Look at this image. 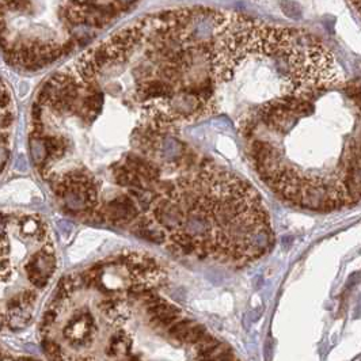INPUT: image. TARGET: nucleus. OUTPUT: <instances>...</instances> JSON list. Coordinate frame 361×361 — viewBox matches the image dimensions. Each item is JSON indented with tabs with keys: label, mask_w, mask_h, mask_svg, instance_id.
<instances>
[{
	"label": "nucleus",
	"mask_w": 361,
	"mask_h": 361,
	"mask_svg": "<svg viewBox=\"0 0 361 361\" xmlns=\"http://www.w3.org/2000/svg\"><path fill=\"white\" fill-rule=\"evenodd\" d=\"M1 219H3V215H1V213H0V220H1Z\"/></svg>",
	"instance_id": "aec40b11"
},
{
	"label": "nucleus",
	"mask_w": 361,
	"mask_h": 361,
	"mask_svg": "<svg viewBox=\"0 0 361 361\" xmlns=\"http://www.w3.org/2000/svg\"><path fill=\"white\" fill-rule=\"evenodd\" d=\"M30 319H32V315L22 307L15 309H8V325L14 330L26 327L27 325L30 323Z\"/></svg>",
	"instance_id": "39448f33"
},
{
	"label": "nucleus",
	"mask_w": 361,
	"mask_h": 361,
	"mask_svg": "<svg viewBox=\"0 0 361 361\" xmlns=\"http://www.w3.org/2000/svg\"><path fill=\"white\" fill-rule=\"evenodd\" d=\"M57 319V309H51L45 311V314L42 315V326L44 327H49V326H52L54 321Z\"/></svg>",
	"instance_id": "1a4fd4ad"
},
{
	"label": "nucleus",
	"mask_w": 361,
	"mask_h": 361,
	"mask_svg": "<svg viewBox=\"0 0 361 361\" xmlns=\"http://www.w3.org/2000/svg\"><path fill=\"white\" fill-rule=\"evenodd\" d=\"M0 234H1V225H0Z\"/></svg>",
	"instance_id": "412c9836"
},
{
	"label": "nucleus",
	"mask_w": 361,
	"mask_h": 361,
	"mask_svg": "<svg viewBox=\"0 0 361 361\" xmlns=\"http://www.w3.org/2000/svg\"><path fill=\"white\" fill-rule=\"evenodd\" d=\"M3 325H4V319H3V316L0 315V328L3 327Z\"/></svg>",
	"instance_id": "6ab92c4d"
},
{
	"label": "nucleus",
	"mask_w": 361,
	"mask_h": 361,
	"mask_svg": "<svg viewBox=\"0 0 361 361\" xmlns=\"http://www.w3.org/2000/svg\"><path fill=\"white\" fill-rule=\"evenodd\" d=\"M11 103V98H10V94L6 90V87L3 85V82L0 83V109H4L7 106Z\"/></svg>",
	"instance_id": "9b49d317"
},
{
	"label": "nucleus",
	"mask_w": 361,
	"mask_h": 361,
	"mask_svg": "<svg viewBox=\"0 0 361 361\" xmlns=\"http://www.w3.org/2000/svg\"><path fill=\"white\" fill-rule=\"evenodd\" d=\"M95 322L88 312L73 316L64 328V337L72 346H86L92 341Z\"/></svg>",
	"instance_id": "f03ea898"
},
{
	"label": "nucleus",
	"mask_w": 361,
	"mask_h": 361,
	"mask_svg": "<svg viewBox=\"0 0 361 361\" xmlns=\"http://www.w3.org/2000/svg\"><path fill=\"white\" fill-rule=\"evenodd\" d=\"M8 263H10L8 262V259H1V261H0V269L1 270L8 269Z\"/></svg>",
	"instance_id": "a211bd4d"
},
{
	"label": "nucleus",
	"mask_w": 361,
	"mask_h": 361,
	"mask_svg": "<svg viewBox=\"0 0 361 361\" xmlns=\"http://www.w3.org/2000/svg\"><path fill=\"white\" fill-rule=\"evenodd\" d=\"M42 349H44V352L48 355V357H51V359H54V360L63 359L61 348H60V345L57 342L52 341L49 338H44L42 340Z\"/></svg>",
	"instance_id": "0eeeda50"
},
{
	"label": "nucleus",
	"mask_w": 361,
	"mask_h": 361,
	"mask_svg": "<svg viewBox=\"0 0 361 361\" xmlns=\"http://www.w3.org/2000/svg\"><path fill=\"white\" fill-rule=\"evenodd\" d=\"M13 114L11 113H3L0 114V128H7L13 124Z\"/></svg>",
	"instance_id": "ddd939ff"
},
{
	"label": "nucleus",
	"mask_w": 361,
	"mask_h": 361,
	"mask_svg": "<svg viewBox=\"0 0 361 361\" xmlns=\"http://www.w3.org/2000/svg\"><path fill=\"white\" fill-rule=\"evenodd\" d=\"M32 117H33L34 121H41V117H42V105L38 103V102H34L33 106H32Z\"/></svg>",
	"instance_id": "f8f14e48"
},
{
	"label": "nucleus",
	"mask_w": 361,
	"mask_h": 361,
	"mask_svg": "<svg viewBox=\"0 0 361 361\" xmlns=\"http://www.w3.org/2000/svg\"><path fill=\"white\" fill-rule=\"evenodd\" d=\"M27 278L37 288H44L49 281V278L56 270V257L54 253H46L41 250L35 253L32 259L25 266Z\"/></svg>",
	"instance_id": "f257e3e1"
},
{
	"label": "nucleus",
	"mask_w": 361,
	"mask_h": 361,
	"mask_svg": "<svg viewBox=\"0 0 361 361\" xmlns=\"http://www.w3.org/2000/svg\"><path fill=\"white\" fill-rule=\"evenodd\" d=\"M94 1H95V0H69V4L83 10V8L88 7L91 3H94Z\"/></svg>",
	"instance_id": "4468645a"
},
{
	"label": "nucleus",
	"mask_w": 361,
	"mask_h": 361,
	"mask_svg": "<svg viewBox=\"0 0 361 361\" xmlns=\"http://www.w3.org/2000/svg\"><path fill=\"white\" fill-rule=\"evenodd\" d=\"M41 222H37L33 217H25L23 222L20 220V227H22V231L25 235H33L34 232L37 231L38 225H40Z\"/></svg>",
	"instance_id": "6e6552de"
},
{
	"label": "nucleus",
	"mask_w": 361,
	"mask_h": 361,
	"mask_svg": "<svg viewBox=\"0 0 361 361\" xmlns=\"http://www.w3.org/2000/svg\"><path fill=\"white\" fill-rule=\"evenodd\" d=\"M35 300H37V293L32 289H26L20 295V302H22V306H25V307H30Z\"/></svg>",
	"instance_id": "9d476101"
},
{
	"label": "nucleus",
	"mask_w": 361,
	"mask_h": 361,
	"mask_svg": "<svg viewBox=\"0 0 361 361\" xmlns=\"http://www.w3.org/2000/svg\"><path fill=\"white\" fill-rule=\"evenodd\" d=\"M30 148H32V155H33L34 163L41 164L44 162H48V155H46V150L45 145H44V141H42V138H34L32 136L30 138Z\"/></svg>",
	"instance_id": "423d86ee"
},
{
	"label": "nucleus",
	"mask_w": 361,
	"mask_h": 361,
	"mask_svg": "<svg viewBox=\"0 0 361 361\" xmlns=\"http://www.w3.org/2000/svg\"><path fill=\"white\" fill-rule=\"evenodd\" d=\"M7 159H8V151H7L6 147L0 145V171L3 170L4 164H6Z\"/></svg>",
	"instance_id": "2eb2a0df"
},
{
	"label": "nucleus",
	"mask_w": 361,
	"mask_h": 361,
	"mask_svg": "<svg viewBox=\"0 0 361 361\" xmlns=\"http://www.w3.org/2000/svg\"><path fill=\"white\" fill-rule=\"evenodd\" d=\"M19 307H22V302H20V297H18V296H15L11 300L7 302V309H19Z\"/></svg>",
	"instance_id": "dca6fc26"
},
{
	"label": "nucleus",
	"mask_w": 361,
	"mask_h": 361,
	"mask_svg": "<svg viewBox=\"0 0 361 361\" xmlns=\"http://www.w3.org/2000/svg\"><path fill=\"white\" fill-rule=\"evenodd\" d=\"M14 0H0V8H4V10H10V6Z\"/></svg>",
	"instance_id": "f3484780"
},
{
	"label": "nucleus",
	"mask_w": 361,
	"mask_h": 361,
	"mask_svg": "<svg viewBox=\"0 0 361 361\" xmlns=\"http://www.w3.org/2000/svg\"><path fill=\"white\" fill-rule=\"evenodd\" d=\"M206 333V328L203 325H198V323H193L190 327L186 328L185 331H182L181 334H178L174 337V340H177L178 342L181 344H190V345H194L196 342L203 337L204 334Z\"/></svg>",
	"instance_id": "20e7f679"
},
{
	"label": "nucleus",
	"mask_w": 361,
	"mask_h": 361,
	"mask_svg": "<svg viewBox=\"0 0 361 361\" xmlns=\"http://www.w3.org/2000/svg\"><path fill=\"white\" fill-rule=\"evenodd\" d=\"M132 346H133V341H132L131 335H128L125 331H119L110 338L107 355L113 356V357L121 355V353L128 355V353H131Z\"/></svg>",
	"instance_id": "7ed1b4c3"
}]
</instances>
